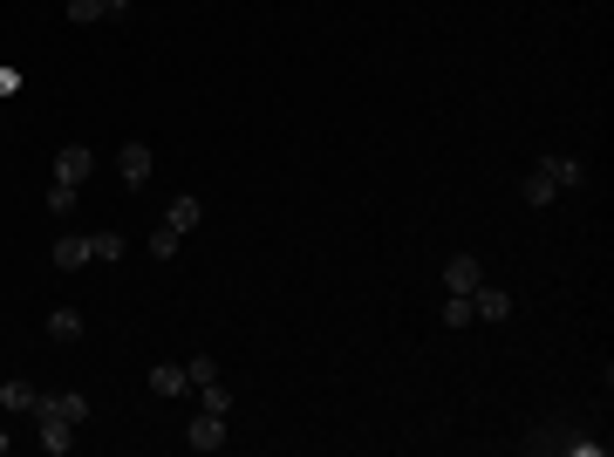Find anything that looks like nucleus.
<instances>
[{"label":"nucleus","instance_id":"21","mask_svg":"<svg viewBox=\"0 0 614 457\" xmlns=\"http://www.w3.org/2000/svg\"><path fill=\"white\" fill-rule=\"evenodd\" d=\"M185 376H192V382H212V376H219V362H212V355H192V362H185Z\"/></svg>","mask_w":614,"mask_h":457},{"label":"nucleus","instance_id":"19","mask_svg":"<svg viewBox=\"0 0 614 457\" xmlns=\"http://www.w3.org/2000/svg\"><path fill=\"white\" fill-rule=\"evenodd\" d=\"M178 246H185V232H171V226L151 232V253H157V260H178Z\"/></svg>","mask_w":614,"mask_h":457},{"label":"nucleus","instance_id":"3","mask_svg":"<svg viewBox=\"0 0 614 457\" xmlns=\"http://www.w3.org/2000/svg\"><path fill=\"white\" fill-rule=\"evenodd\" d=\"M89 178H96L89 144H62V151H55V185H89Z\"/></svg>","mask_w":614,"mask_h":457},{"label":"nucleus","instance_id":"23","mask_svg":"<svg viewBox=\"0 0 614 457\" xmlns=\"http://www.w3.org/2000/svg\"><path fill=\"white\" fill-rule=\"evenodd\" d=\"M0 457H7V430H0Z\"/></svg>","mask_w":614,"mask_h":457},{"label":"nucleus","instance_id":"17","mask_svg":"<svg viewBox=\"0 0 614 457\" xmlns=\"http://www.w3.org/2000/svg\"><path fill=\"white\" fill-rule=\"evenodd\" d=\"M89 260L116 267V260H123V239H116V232H89Z\"/></svg>","mask_w":614,"mask_h":457},{"label":"nucleus","instance_id":"5","mask_svg":"<svg viewBox=\"0 0 614 457\" xmlns=\"http://www.w3.org/2000/svg\"><path fill=\"white\" fill-rule=\"evenodd\" d=\"M116 178H123L130 191L151 185V144H123V151H116Z\"/></svg>","mask_w":614,"mask_h":457},{"label":"nucleus","instance_id":"12","mask_svg":"<svg viewBox=\"0 0 614 457\" xmlns=\"http://www.w3.org/2000/svg\"><path fill=\"white\" fill-rule=\"evenodd\" d=\"M539 164L553 171V185H560V191H580V185H587V164H580V157H539Z\"/></svg>","mask_w":614,"mask_h":457},{"label":"nucleus","instance_id":"6","mask_svg":"<svg viewBox=\"0 0 614 457\" xmlns=\"http://www.w3.org/2000/svg\"><path fill=\"white\" fill-rule=\"evenodd\" d=\"M35 437H41V451H48V457L76 451V423H62V417H35Z\"/></svg>","mask_w":614,"mask_h":457},{"label":"nucleus","instance_id":"18","mask_svg":"<svg viewBox=\"0 0 614 457\" xmlns=\"http://www.w3.org/2000/svg\"><path fill=\"white\" fill-rule=\"evenodd\" d=\"M444 328H471V294H444V314H437Z\"/></svg>","mask_w":614,"mask_h":457},{"label":"nucleus","instance_id":"16","mask_svg":"<svg viewBox=\"0 0 614 457\" xmlns=\"http://www.w3.org/2000/svg\"><path fill=\"white\" fill-rule=\"evenodd\" d=\"M76 205H82V185H48V212L55 219H76Z\"/></svg>","mask_w":614,"mask_h":457},{"label":"nucleus","instance_id":"2","mask_svg":"<svg viewBox=\"0 0 614 457\" xmlns=\"http://www.w3.org/2000/svg\"><path fill=\"white\" fill-rule=\"evenodd\" d=\"M471 321H485V328L512 321V294H505V287H492V280H478V287H471Z\"/></svg>","mask_w":614,"mask_h":457},{"label":"nucleus","instance_id":"8","mask_svg":"<svg viewBox=\"0 0 614 457\" xmlns=\"http://www.w3.org/2000/svg\"><path fill=\"white\" fill-rule=\"evenodd\" d=\"M519 198H526L533 212H546V205L560 198V185H553V171H546V164H533V171H526V185H519Z\"/></svg>","mask_w":614,"mask_h":457},{"label":"nucleus","instance_id":"22","mask_svg":"<svg viewBox=\"0 0 614 457\" xmlns=\"http://www.w3.org/2000/svg\"><path fill=\"white\" fill-rule=\"evenodd\" d=\"M103 7H110V14H130V0H103Z\"/></svg>","mask_w":614,"mask_h":457},{"label":"nucleus","instance_id":"15","mask_svg":"<svg viewBox=\"0 0 614 457\" xmlns=\"http://www.w3.org/2000/svg\"><path fill=\"white\" fill-rule=\"evenodd\" d=\"M48 335H55V342H82V314L76 307H55V314H48Z\"/></svg>","mask_w":614,"mask_h":457},{"label":"nucleus","instance_id":"1","mask_svg":"<svg viewBox=\"0 0 614 457\" xmlns=\"http://www.w3.org/2000/svg\"><path fill=\"white\" fill-rule=\"evenodd\" d=\"M526 451H574V457H601V444H594V437H574L567 423H539L533 437H526Z\"/></svg>","mask_w":614,"mask_h":457},{"label":"nucleus","instance_id":"4","mask_svg":"<svg viewBox=\"0 0 614 457\" xmlns=\"http://www.w3.org/2000/svg\"><path fill=\"white\" fill-rule=\"evenodd\" d=\"M219 444H226V417H212V410H198L192 423H185V451H219Z\"/></svg>","mask_w":614,"mask_h":457},{"label":"nucleus","instance_id":"11","mask_svg":"<svg viewBox=\"0 0 614 457\" xmlns=\"http://www.w3.org/2000/svg\"><path fill=\"white\" fill-rule=\"evenodd\" d=\"M151 389L164 396V403H171V396H185V389H192V376H185V362H157V369H151Z\"/></svg>","mask_w":614,"mask_h":457},{"label":"nucleus","instance_id":"10","mask_svg":"<svg viewBox=\"0 0 614 457\" xmlns=\"http://www.w3.org/2000/svg\"><path fill=\"white\" fill-rule=\"evenodd\" d=\"M198 219H205L198 191H178V198H171V212H164V226H171V232H198Z\"/></svg>","mask_w":614,"mask_h":457},{"label":"nucleus","instance_id":"13","mask_svg":"<svg viewBox=\"0 0 614 457\" xmlns=\"http://www.w3.org/2000/svg\"><path fill=\"white\" fill-rule=\"evenodd\" d=\"M0 403H7V410H14V417H35L41 389H35V382H0Z\"/></svg>","mask_w":614,"mask_h":457},{"label":"nucleus","instance_id":"14","mask_svg":"<svg viewBox=\"0 0 614 457\" xmlns=\"http://www.w3.org/2000/svg\"><path fill=\"white\" fill-rule=\"evenodd\" d=\"M192 396H198V410H212V417H226V410H232V389H226L219 376H212V382H192Z\"/></svg>","mask_w":614,"mask_h":457},{"label":"nucleus","instance_id":"20","mask_svg":"<svg viewBox=\"0 0 614 457\" xmlns=\"http://www.w3.org/2000/svg\"><path fill=\"white\" fill-rule=\"evenodd\" d=\"M103 14H110L103 0H69V21H76V28H89V21H103Z\"/></svg>","mask_w":614,"mask_h":457},{"label":"nucleus","instance_id":"7","mask_svg":"<svg viewBox=\"0 0 614 457\" xmlns=\"http://www.w3.org/2000/svg\"><path fill=\"white\" fill-rule=\"evenodd\" d=\"M478 280H485V267H478V253H451V260H444V287H451V294H471Z\"/></svg>","mask_w":614,"mask_h":457},{"label":"nucleus","instance_id":"9","mask_svg":"<svg viewBox=\"0 0 614 457\" xmlns=\"http://www.w3.org/2000/svg\"><path fill=\"white\" fill-rule=\"evenodd\" d=\"M55 267L62 273L89 267V232H55Z\"/></svg>","mask_w":614,"mask_h":457}]
</instances>
